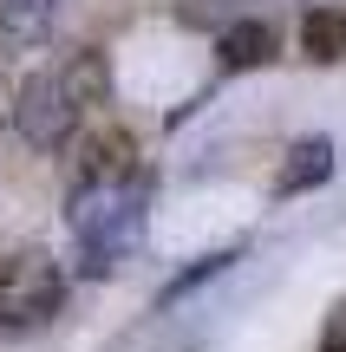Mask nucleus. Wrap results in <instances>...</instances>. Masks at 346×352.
<instances>
[{"label": "nucleus", "instance_id": "1", "mask_svg": "<svg viewBox=\"0 0 346 352\" xmlns=\"http://www.w3.org/2000/svg\"><path fill=\"white\" fill-rule=\"evenodd\" d=\"M105 91H111V65H105L98 46H85L65 65H46V72L26 78L20 98H13V124L33 151H59V144L78 138L91 104H105Z\"/></svg>", "mask_w": 346, "mask_h": 352}, {"label": "nucleus", "instance_id": "2", "mask_svg": "<svg viewBox=\"0 0 346 352\" xmlns=\"http://www.w3.org/2000/svg\"><path fill=\"white\" fill-rule=\"evenodd\" d=\"M144 202H151V176H125V183H98L72 196V228H78V254H85V274H111L131 254L144 228Z\"/></svg>", "mask_w": 346, "mask_h": 352}, {"label": "nucleus", "instance_id": "3", "mask_svg": "<svg viewBox=\"0 0 346 352\" xmlns=\"http://www.w3.org/2000/svg\"><path fill=\"white\" fill-rule=\"evenodd\" d=\"M65 307V267L39 248L0 254V333H39Z\"/></svg>", "mask_w": 346, "mask_h": 352}, {"label": "nucleus", "instance_id": "4", "mask_svg": "<svg viewBox=\"0 0 346 352\" xmlns=\"http://www.w3.org/2000/svg\"><path fill=\"white\" fill-rule=\"evenodd\" d=\"M138 176V157H131V138L125 131H98L78 157V189H98V183H125Z\"/></svg>", "mask_w": 346, "mask_h": 352}, {"label": "nucleus", "instance_id": "5", "mask_svg": "<svg viewBox=\"0 0 346 352\" xmlns=\"http://www.w3.org/2000/svg\"><path fill=\"white\" fill-rule=\"evenodd\" d=\"M327 176H334V138H301L294 151H288L281 176H274V196H307Z\"/></svg>", "mask_w": 346, "mask_h": 352}, {"label": "nucleus", "instance_id": "6", "mask_svg": "<svg viewBox=\"0 0 346 352\" xmlns=\"http://www.w3.org/2000/svg\"><path fill=\"white\" fill-rule=\"evenodd\" d=\"M216 52H222V65H229V72L268 65V59H274V26H268V20H235V26H222Z\"/></svg>", "mask_w": 346, "mask_h": 352}, {"label": "nucleus", "instance_id": "7", "mask_svg": "<svg viewBox=\"0 0 346 352\" xmlns=\"http://www.w3.org/2000/svg\"><path fill=\"white\" fill-rule=\"evenodd\" d=\"M301 52H307L314 65H340L346 59V13L340 7H314L307 20H301Z\"/></svg>", "mask_w": 346, "mask_h": 352}, {"label": "nucleus", "instance_id": "8", "mask_svg": "<svg viewBox=\"0 0 346 352\" xmlns=\"http://www.w3.org/2000/svg\"><path fill=\"white\" fill-rule=\"evenodd\" d=\"M52 13H59V0H0V33H7L13 46H33L52 26Z\"/></svg>", "mask_w": 346, "mask_h": 352}]
</instances>
